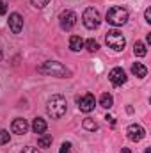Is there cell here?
Returning <instances> with one entry per match:
<instances>
[{
	"instance_id": "cell-1",
	"label": "cell",
	"mask_w": 151,
	"mask_h": 153,
	"mask_svg": "<svg viewBox=\"0 0 151 153\" xmlns=\"http://www.w3.org/2000/svg\"><path fill=\"white\" fill-rule=\"evenodd\" d=\"M38 73L57 76V78H70V76L73 75L71 70H68L62 62H57V61H46V62H43L41 66H38Z\"/></svg>"
},
{
	"instance_id": "cell-2",
	"label": "cell",
	"mask_w": 151,
	"mask_h": 153,
	"mask_svg": "<svg viewBox=\"0 0 151 153\" xmlns=\"http://www.w3.org/2000/svg\"><path fill=\"white\" fill-rule=\"evenodd\" d=\"M66 111H68V102L61 94H53L46 103V112L52 119H61L66 114Z\"/></svg>"
},
{
	"instance_id": "cell-3",
	"label": "cell",
	"mask_w": 151,
	"mask_h": 153,
	"mask_svg": "<svg viewBox=\"0 0 151 153\" xmlns=\"http://www.w3.org/2000/svg\"><path fill=\"white\" fill-rule=\"evenodd\" d=\"M105 20H107V23H110L114 27H121V25H124V23L128 22V11H126L124 7L114 5V7H110V9L107 11Z\"/></svg>"
},
{
	"instance_id": "cell-4",
	"label": "cell",
	"mask_w": 151,
	"mask_h": 153,
	"mask_svg": "<svg viewBox=\"0 0 151 153\" xmlns=\"http://www.w3.org/2000/svg\"><path fill=\"white\" fill-rule=\"evenodd\" d=\"M82 22H84V25H85L89 30H94V29L100 27V23H101V16H100L98 9H94V7H87V9L84 11V14H82Z\"/></svg>"
},
{
	"instance_id": "cell-5",
	"label": "cell",
	"mask_w": 151,
	"mask_h": 153,
	"mask_svg": "<svg viewBox=\"0 0 151 153\" xmlns=\"http://www.w3.org/2000/svg\"><path fill=\"white\" fill-rule=\"evenodd\" d=\"M105 41H107L109 48H112V50H115V52H121V50L124 48V45H126V39H124V36H123L119 30H115V29L107 32Z\"/></svg>"
},
{
	"instance_id": "cell-6",
	"label": "cell",
	"mask_w": 151,
	"mask_h": 153,
	"mask_svg": "<svg viewBox=\"0 0 151 153\" xmlns=\"http://www.w3.org/2000/svg\"><path fill=\"white\" fill-rule=\"evenodd\" d=\"M76 14L73 11H70V9H66V11H62L61 14H59V23H61V27L64 29V30H71L73 27L76 25Z\"/></svg>"
},
{
	"instance_id": "cell-7",
	"label": "cell",
	"mask_w": 151,
	"mask_h": 153,
	"mask_svg": "<svg viewBox=\"0 0 151 153\" xmlns=\"http://www.w3.org/2000/svg\"><path fill=\"white\" fill-rule=\"evenodd\" d=\"M76 103H78V109L82 112H85V114L94 111V107H96V100H94L93 94H84V96L76 98Z\"/></svg>"
},
{
	"instance_id": "cell-8",
	"label": "cell",
	"mask_w": 151,
	"mask_h": 153,
	"mask_svg": "<svg viewBox=\"0 0 151 153\" xmlns=\"http://www.w3.org/2000/svg\"><path fill=\"white\" fill-rule=\"evenodd\" d=\"M126 134H128V139L133 141V143H139V141H142V139L146 137L144 126H141V125H137V123L130 125V126L126 128Z\"/></svg>"
},
{
	"instance_id": "cell-9",
	"label": "cell",
	"mask_w": 151,
	"mask_h": 153,
	"mask_svg": "<svg viewBox=\"0 0 151 153\" xmlns=\"http://www.w3.org/2000/svg\"><path fill=\"white\" fill-rule=\"evenodd\" d=\"M109 80L112 82V85H115V87L123 85V84L126 82V73H124V70H123V68H114V70H110Z\"/></svg>"
},
{
	"instance_id": "cell-10",
	"label": "cell",
	"mask_w": 151,
	"mask_h": 153,
	"mask_svg": "<svg viewBox=\"0 0 151 153\" xmlns=\"http://www.w3.org/2000/svg\"><path fill=\"white\" fill-rule=\"evenodd\" d=\"M9 29H11L13 34H20L21 32V29H23V18L18 13L9 14Z\"/></svg>"
},
{
	"instance_id": "cell-11",
	"label": "cell",
	"mask_w": 151,
	"mask_h": 153,
	"mask_svg": "<svg viewBox=\"0 0 151 153\" xmlns=\"http://www.w3.org/2000/svg\"><path fill=\"white\" fill-rule=\"evenodd\" d=\"M11 130H13V134H16V135H23V134H27V130H29V123H27V119H23V117H16V119L13 121V125H11Z\"/></svg>"
},
{
	"instance_id": "cell-12",
	"label": "cell",
	"mask_w": 151,
	"mask_h": 153,
	"mask_svg": "<svg viewBox=\"0 0 151 153\" xmlns=\"http://www.w3.org/2000/svg\"><path fill=\"white\" fill-rule=\"evenodd\" d=\"M32 130H34V134H44L46 132V121L43 119V117H36L34 121H32Z\"/></svg>"
},
{
	"instance_id": "cell-13",
	"label": "cell",
	"mask_w": 151,
	"mask_h": 153,
	"mask_svg": "<svg viewBox=\"0 0 151 153\" xmlns=\"http://www.w3.org/2000/svg\"><path fill=\"white\" fill-rule=\"evenodd\" d=\"M84 48V39L80 36H71L70 38V50L71 52H80Z\"/></svg>"
},
{
	"instance_id": "cell-14",
	"label": "cell",
	"mask_w": 151,
	"mask_h": 153,
	"mask_svg": "<svg viewBox=\"0 0 151 153\" xmlns=\"http://www.w3.org/2000/svg\"><path fill=\"white\" fill-rule=\"evenodd\" d=\"M132 73L137 76V78H144V76L148 75V70H146V66L142 62H135L132 66Z\"/></svg>"
},
{
	"instance_id": "cell-15",
	"label": "cell",
	"mask_w": 151,
	"mask_h": 153,
	"mask_svg": "<svg viewBox=\"0 0 151 153\" xmlns=\"http://www.w3.org/2000/svg\"><path fill=\"white\" fill-rule=\"evenodd\" d=\"M52 135L50 134H41L39 135V139H38V144H39V148H50L52 146Z\"/></svg>"
},
{
	"instance_id": "cell-16",
	"label": "cell",
	"mask_w": 151,
	"mask_h": 153,
	"mask_svg": "<svg viewBox=\"0 0 151 153\" xmlns=\"http://www.w3.org/2000/svg\"><path fill=\"white\" fill-rule=\"evenodd\" d=\"M133 53H135L137 57H144V55L148 53V48H146V45H144L142 41H137V43L133 45Z\"/></svg>"
},
{
	"instance_id": "cell-17",
	"label": "cell",
	"mask_w": 151,
	"mask_h": 153,
	"mask_svg": "<svg viewBox=\"0 0 151 153\" xmlns=\"http://www.w3.org/2000/svg\"><path fill=\"white\" fill-rule=\"evenodd\" d=\"M100 105H101V107H105V109H110V107L114 105L112 94H109V93H103V94H101V98H100Z\"/></svg>"
},
{
	"instance_id": "cell-18",
	"label": "cell",
	"mask_w": 151,
	"mask_h": 153,
	"mask_svg": "<svg viewBox=\"0 0 151 153\" xmlns=\"http://www.w3.org/2000/svg\"><path fill=\"white\" fill-rule=\"evenodd\" d=\"M82 126H84L85 130H89V132L98 130V123H96L94 119H91V117H85V119H84V123H82Z\"/></svg>"
},
{
	"instance_id": "cell-19",
	"label": "cell",
	"mask_w": 151,
	"mask_h": 153,
	"mask_svg": "<svg viewBox=\"0 0 151 153\" xmlns=\"http://www.w3.org/2000/svg\"><path fill=\"white\" fill-rule=\"evenodd\" d=\"M84 45H85V48H87L89 52H98V48H100V45H98V41H94L93 38H91V39H87V41H85Z\"/></svg>"
},
{
	"instance_id": "cell-20",
	"label": "cell",
	"mask_w": 151,
	"mask_h": 153,
	"mask_svg": "<svg viewBox=\"0 0 151 153\" xmlns=\"http://www.w3.org/2000/svg\"><path fill=\"white\" fill-rule=\"evenodd\" d=\"M30 4H32L36 9H44V7L50 4V0H30Z\"/></svg>"
},
{
	"instance_id": "cell-21",
	"label": "cell",
	"mask_w": 151,
	"mask_h": 153,
	"mask_svg": "<svg viewBox=\"0 0 151 153\" xmlns=\"http://www.w3.org/2000/svg\"><path fill=\"white\" fill-rule=\"evenodd\" d=\"M59 153H73V146H71V143H62L61 148H59Z\"/></svg>"
},
{
	"instance_id": "cell-22",
	"label": "cell",
	"mask_w": 151,
	"mask_h": 153,
	"mask_svg": "<svg viewBox=\"0 0 151 153\" xmlns=\"http://www.w3.org/2000/svg\"><path fill=\"white\" fill-rule=\"evenodd\" d=\"M9 139H11L9 132H7V130H0V144H7Z\"/></svg>"
},
{
	"instance_id": "cell-23",
	"label": "cell",
	"mask_w": 151,
	"mask_h": 153,
	"mask_svg": "<svg viewBox=\"0 0 151 153\" xmlns=\"http://www.w3.org/2000/svg\"><path fill=\"white\" fill-rule=\"evenodd\" d=\"M5 13H7V4L4 0H0V16H4Z\"/></svg>"
},
{
	"instance_id": "cell-24",
	"label": "cell",
	"mask_w": 151,
	"mask_h": 153,
	"mask_svg": "<svg viewBox=\"0 0 151 153\" xmlns=\"http://www.w3.org/2000/svg\"><path fill=\"white\" fill-rule=\"evenodd\" d=\"M144 18H146V22H148V23H151V9H150V7L144 11Z\"/></svg>"
},
{
	"instance_id": "cell-25",
	"label": "cell",
	"mask_w": 151,
	"mask_h": 153,
	"mask_svg": "<svg viewBox=\"0 0 151 153\" xmlns=\"http://www.w3.org/2000/svg\"><path fill=\"white\" fill-rule=\"evenodd\" d=\"M21 153H39L36 148H32V146H27V148H23V152Z\"/></svg>"
},
{
	"instance_id": "cell-26",
	"label": "cell",
	"mask_w": 151,
	"mask_h": 153,
	"mask_svg": "<svg viewBox=\"0 0 151 153\" xmlns=\"http://www.w3.org/2000/svg\"><path fill=\"white\" fill-rule=\"evenodd\" d=\"M105 119H107V121H109V123H110L112 126H114V125H115V119H114L112 116H105Z\"/></svg>"
},
{
	"instance_id": "cell-27",
	"label": "cell",
	"mask_w": 151,
	"mask_h": 153,
	"mask_svg": "<svg viewBox=\"0 0 151 153\" xmlns=\"http://www.w3.org/2000/svg\"><path fill=\"white\" fill-rule=\"evenodd\" d=\"M121 153H132V152H130V148H123V150H121Z\"/></svg>"
},
{
	"instance_id": "cell-28",
	"label": "cell",
	"mask_w": 151,
	"mask_h": 153,
	"mask_svg": "<svg viewBox=\"0 0 151 153\" xmlns=\"http://www.w3.org/2000/svg\"><path fill=\"white\" fill-rule=\"evenodd\" d=\"M2 57H4V53H2V48H0V61H2Z\"/></svg>"
},
{
	"instance_id": "cell-29",
	"label": "cell",
	"mask_w": 151,
	"mask_h": 153,
	"mask_svg": "<svg viewBox=\"0 0 151 153\" xmlns=\"http://www.w3.org/2000/svg\"><path fill=\"white\" fill-rule=\"evenodd\" d=\"M146 153H151V148H146Z\"/></svg>"
}]
</instances>
